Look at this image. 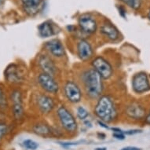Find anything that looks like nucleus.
Listing matches in <instances>:
<instances>
[{
	"instance_id": "f257e3e1",
	"label": "nucleus",
	"mask_w": 150,
	"mask_h": 150,
	"mask_svg": "<svg viewBox=\"0 0 150 150\" xmlns=\"http://www.w3.org/2000/svg\"><path fill=\"white\" fill-rule=\"evenodd\" d=\"M79 82L89 99L97 100L103 94V79L92 67L82 70L79 74Z\"/></svg>"
},
{
	"instance_id": "f03ea898",
	"label": "nucleus",
	"mask_w": 150,
	"mask_h": 150,
	"mask_svg": "<svg viewBox=\"0 0 150 150\" xmlns=\"http://www.w3.org/2000/svg\"><path fill=\"white\" fill-rule=\"evenodd\" d=\"M93 114L99 120L106 123H112L118 117V108L114 99L108 94H102L96 100Z\"/></svg>"
},
{
	"instance_id": "7ed1b4c3",
	"label": "nucleus",
	"mask_w": 150,
	"mask_h": 150,
	"mask_svg": "<svg viewBox=\"0 0 150 150\" xmlns=\"http://www.w3.org/2000/svg\"><path fill=\"white\" fill-rule=\"evenodd\" d=\"M56 116L62 130L69 134H75L78 129V123L71 112L64 105H61L56 109Z\"/></svg>"
},
{
	"instance_id": "20e7f679",
	"label": "nucleus",
	"mask_w": 150,
	"mask_h": 150,
	"mask_svg": "<svg viewBox=\"0 0 150 150\" xmlns=\"http://www.w3.org/2000/svg\"><path fill=\"white\" fill-rule=\"evenodd\" d=\"M62 93L65 100L71 104L79 103L83 96L80 86L73 80L65 81L62 87Z\"/></svg>"
},
{
	"instance_id": "39448f33",
	"label": "nucleus",
	"mask_w": 150,
	"mask_h": 150,
	"mask_svg": "<svg viewBox=\"0 0 150 150\" xmlns=\"http://www.w3.org/2000/svg\"><path fill=\"white\" fill-rule=\"evenodd\" d=\"M37 83L44 93L50 95L57 94L60 91V85L55 77L47 73L40 72L36 78Z\"/></svg>"
},
{
	"instance_id": "423d86ee",
	"label": "nucleus",
	"mask_w": 150,
	"mask_h": 150,
	"mask_svg": "<svg viewBox=\"0 0 150 150\" xmlns=\"http://www.w3.org/2000/svg\"><path fill=\"white\" fill-rule=\"evenodd\" d=\"M91 67L93 68L103 80H107L112 77L114 69L108 60L102 56H97L91 60Z\"/></svg>"
},
{
	"instance_id": "0eeeda50",
	"label": "nucleus",
	"mask_w": 150,
	"mask_h": 150,
	"mask_svg": "<svg viewBox=\"0 0 150 150\" xmlns=\"http://www.w3.org/2000/svg\"><path fill=\"white\" fill-rule=\"evenodd\" d=\"M37 65L41 72L47 73L52 76L56 77L58 73V68L53 59L47 53H41L37 57Z\"/></svg>"
},
{
	"instance_id": "6e6552de",
	"label": "nucleus",
	"mask_w": 150,
	"mask_h": 150,
	"mask_svg": "<svg viewBox=\"0 0 150 150\" xmlns=\"http://www.w3.org/2000/svg\"><path fill=\"white\" fill-rule=\"evenodd\" d=\"M35 103L38 111L42 115L51 113L56 106L54 98L46 93H37L35 98Z\"/></svg>"
},
{
	"instance_id": "1a4fd4ad",
	"label": "nucleus",
	"mask_w": 150,
	"mask_h": 150,
	"mask_svg": "<svg viewBox=\"0 0 150 150\" xmlns=\"http://www.w3.org/2000/svg\"><path fill=\"white\" fill-rule=\"evenodd\" d=\"M132 89L137 94H142L150 91V81L148 75L144 71H139L132 77Z\"/></svg>"
},
{
	"instance_id": "9d476101",
	"label": "nucleus",
	"mask_w": 150,
	"mask_h": 150,
	"mask_svg": "<svg viewBox=\"0 0 150 150\" xmlns=\"http://www.w3.org/2000/svg\"><path fill=\"white\" fill-rule=\"evenodd\" d=\"M76 51L77 57L83 62H90L93 58L94 50L93 46L85 39H80L77 41Z\"/></svg>"
},
{
	"instance_id": "9b49d317",
	"label": "nucleus",
	"mask_w": 150,
	"mask_h": 150,
	"mask_svg": "<svg viewBox=\"0 0 150 150\" xmlns=\"http://www.w3.org/2000/svg\"><path fill=\"white\" fill-rule=\"evenodd\" d=\"M44 50L50 57L62 59L65 56V48L59 39H51L44 43Z\"/></svg>"
},
{
	"instance_id": "f8f14e48",
	"label": "nucleus",
	"mask_w": 150,
	"mask_h": 150,
	"mask_svg": "<svg viewBox=\"0 0 150 150\" xmlns=\"http://www.w3.org/2000/svg\"><path fill=\"white\" fill-rule=\"evenodd\" d=\"M124 112L127 118L133 120L140 121L145 118L146 115V109L142 104L138 102H131L126 106Z\"/></svg>"
},
{
	"instance_id": "ddd939ff",
	"label": "nucleus",
	"mask_w": 150,
	"mask_h": 150,
	"mask_svg": "<svg viewBox=\"0 0 150 150\" xmlns=\"http://www.w3.org/2000/svg\"><path fill=\"white\" fill-rule=\"evenodd\" d=\"M5 79L10 84H20L24 80V73L17 64H12L6 69Z\"/></svg>"
},
{
	"instance_id": "4468645a",
	"label": "nucleus",
	"mask_w": 150,
	"mask_h": 150,
	"mask_svg": "<svg viewBox=\"0 0 150 150\" xmlns=\"http://www.w3.org/2000/svg\"><path fill=\"white\" fill-rule=\"evenodd\" d=\"M79 27L81 32L86 35L95 33L98 28V23L96 20L90 15H82L79 19Z\"/></svg>"
},
{
	"instance_id": "2eb2a0df",
	"label": "nucleus",
	"mask_w": 150,
	"mask_h": 150,
	"mask_svg": "<svg viewBox=\"0 0 150 150\" xmlns=\"http://www.w3.org/2000/svg\"><path fill=\"white\" fill-rule=\"evenodd\" d=\"M100 33L111 42H116L119 40L120 36V33L119 30L112 24L109 22L102 24L100 28Z\"/></svg>"
},
{
	"instance_id": "dca6fc26",
	"label": "nucleus",
	"mask_w": 150,
	"mask_h": 150,
	"mask_svg": "<svg viewBox=\"0 0 150 150\" xmlns=\"http://www.w3.org/2000/svg\"><path fill=\"white\" fill-rule=\"evenodd\" d=\"M32 131L37 135L42 136L45 138L53 136L51 127L42 122H39L34 124L32 127Z\"/></svg>"
},
{
	"instance_id": "f3484780",
	"label": "nucleus",
	"mask_w": 150,
	"mask_h": 150,
	"mask_svg": "<svg viewBox=\"0 0 150 150\" xmlns=\"http://www.w3.org/2000/svg\"><path fill=\"white\" fill-rule=\"evenodd\" d=\"M24 10L28 14H35L40 9L42 0H21Z\"/></svg>"
},
{
	"instance_id": "a211bd4d",
	"label": "nucleus",
	"mask_w": 150,
	"mask_h": 150,
	"mask_svg": "<svg viewBox=\"0 0 150 150\" xmlns=\"http://www.w3.org/2000/svg\"><path fill=\"white\" fill-rule=\"evenodd\" d=\"M39 34L42 38H49L56 34L55 28L50 21H44L38 27Z\"/></svg>"
},
{
	"instance_id": "6ab92c4d",
	"label": "nucleus",
	"mask_w": 150,
	"mask_h": 150,
	"mask_svg": "<svg viewBox=\"0 0 150 150\" xmlns=\"http://www.w3.org/2000/svg\"><path fill=\"white\" fill-rule=\"evenodd\" d=\"M11 112L15 120H21L24 118L25 116V108L23 102H17L12 103L11 105Z\"/></svg>"
},
{
	"instance_id": "aec40b11",
	"label": "nucleus",
	"mask_w": 150,
	"mask_h": 150,
	"mask_svg": "<svg viewBox=\"0 0 150 150\" xmlns=\"http://www.w3.org/2000/svg\"><path fill=\"white\" fill-rule=\"evenodd\" d=\"M76 117L80 120H86L88 118L89 113L88 110L86 109L84 106L79 105L76 108Z\"/></svg>"
},
{
	"instance_id": "412c9836",
	"label": "nucleus",
	"mask_w": 150,
	"mask_h": 150,
	"mask_svg": "<svg viewBox=\"0 0 150 150\" xmlns=\"http://www.w3.org/2000/svg\"><path fill=\"white\" fill-rule=\"evenodd\" d=\"M8 107V99L4 89L0 85V109L5 110Z\"/></svg>"
},
{
	"instance_id": "4be33fe9",
	"label": "nucleus",
	"mask_w": 150,
	"mask_h": 150,
	"mask_svg": "<svg viewBox=\"0 0 150 150\" xmlns=\"http://www.w3.org/2000/svg\"><path fill=\"white\" fill-rule=\"evenodd\" d=\"M133 10H138L142 6V0H121Z\"/></svg>"
},
{
	"instance_id": "5701e85b",
	"label": "nucleus",
	"mask_w": 150,
	"mask_h": 150,
	"mask_svg": "<svg viewBox=\"0 0 150 150\" xmlns=\"http://www.w3.org/2000/svg\"><path fill=\"white\" fill-rule=\"evenodd\" d=\"M23 145L27 149L29 150H36L39 147V144L35 142V141L32 140V139H26L23 142Z\"/></svg>"
},
{
	"instance_id": "b1692460",
	"label": "nucleus",
	"mask_w": 150,
	"mask_h": 150,
	"mask_svg": "<svg viewBox=\"0 0 150 150\" xmlns=\"http://www.w3.org/2000/svg\"><path fill=\"white\" fill-rule=\"evenodd\" d=\"M8 125L6 123L0 122V141L2 140L8 133Z\"/></svg>"
},
{
	"instance_id": "393cba45",
	"label": "nucleus",
	"mask_w": 150,
	"mask_h": 150,
	"mask_svg": "<svg viewBox=\"0 0 150 150\" xmlns=\"http://www.w3.org/2000/svg\"><path fill=\"white\" fill-rule=\"evenodd\" d=\"M142 133V130H126V131H123V134H127V135H133V134H136Z\"/></svg>"
},
{
	"instance_id": "a878e982",
	"label": "nucleus",
	"mask_w": 150,
	"mask_h": 150,
	"mask_svg": "<svg viewBox=\"0 0 150 150\" xmlns=\"http://www.w3.org/2000/svg\"><path fill=\"white\" fill-rule=\"evenodd\" d=\"M112 136L117 140H124L126 138L125 134L123 133H113Z\"/></svg>"
},
{
	"instance_id": "bb28decb",
	"label": "nucleus",
	"mask_w": 150,
	"mask_h": 150,
	"mask_svg": "<svg viewBox=\"0 0 150 150\" xmlns=\"http://www.w3.org/2000/svg\"><path fill=\"white\" fill-rule=\"evenodd\" d=\"M79 142H59V144L63 147H70V146L79 145Z\"/></svg>"
},
{
	"instance_id": "cd10ccee",
	"label": "nucleus",
	"mask_w": 150,
	"mask_h": 150,
	"mask_svg": "<svg viewBox=\"0 0 150 150\" xmlns=\"http://www.w3.org/2000/svg\"><path fill=\"white\" fill-rule=\"evenodd\" d=\"M144 122H145V124L150 125V109L148 112H146V115H145V118H144Z\"/></svg>"
},
{
	"instance_id": "c85d7f7f",
	"label": "nucleus",
	"mask_w": 150,
	"mask_h": 150,
	"mask_svg": "<svg viewBox=\"0 0 150 150\" xmlns=\"http://www.w3.org/2000/svg\"><path fill=\"white\" fill-rule=\"evenodd\" d=\"M120 150H142V149L138 147H135V146H127V147L121 149Z\"/></svg>"
},
{
	"instance_id": "c756f323",
	"label": "nucleus",
	"mask_w": 150,
	"mask_h": 150,
	"mask_svg": "<svg viewBox=\"0 0 150 150\" xmlns=\"http://www.w3.org/2000/svg\"><path fill=\"white\" fill-rule=\"evenodd\" d=\"M98 123L99 126L101 127L105 128V129H109V127L108 126V123H105V122H102V121L101 120L98 121Z\"/></svg>"
},
{
	"instance_id": "7c9ffc66",
	"label": "nucleus",
	"mask_w": 150,
	"mask_h": 150,
	"mask_svg": "<svg viewBox=\"0 0 150 150\" xmlns=\"http://www.w3.org/2000/svg\"><path fill=\"white\" fill-rule=\"evenodd\" d=\"M119 11H120V14L122 17H125L126 10H125V9H124V8L122 7V6H120V7L119 8Z\"/></svg>"
},
{
	"instance_id": "2f4dec72",
	"label": "nucleus",
	"mask_w": 150,
	"mask_h": 150,
	"mask_svg": "<svg viewBox=\"0 0 150 150\" xmlns=\"http://www.w3.org/2000/svg\"><path fill=\"white\" fill-rule=\"evenodd\" d=\"M94 150H107V148L106 147H98L96 148Z\"/></svg>"
},
{
	"instance_id": "473e14b6",
	"label": "nucleus",
	"mask_w": 150,
	"mask_h": 150,
	"mask_svg": "<svg viewBox=\"0 0 150 150\" xmlns=\"http://www.w3.org/2000/svg\"><path fill=\"white\" fill-rule=\"evenodd\" d=\"M4 3H5V0H0V7L4 4Z\"/></svg>"
},
{
	"instance_id": "72a5a7b5",
	"label": "nucleus",
	"mask_w": 150,
	"mask_h": 150,
	"mask_svg": "<svg viewBox=\"0 0 150 150\" xmlns=\"http://www.w3.org/2000/svg\"><path fill=\"white\" fill-rule=\"evenodd\" d=\"M147 16H148V18H149V20H150V10H149V11L148 12Z\"/></svg>"
}]
</instances>
